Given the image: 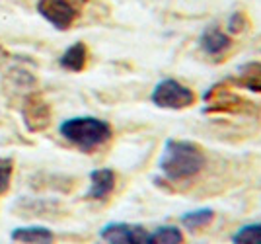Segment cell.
I'll return each instance as SVG.
<instances>
[{"instance_id": "1", "label": "cell", "mask_w": 261, "mask_h": 244, "mask_svg": "<svg viewBox=\"0 0 261 244\" xmlns=\"http://www.w3.org/2000/svg\"><path fill=\"white\" fill-rule=\"evenodd\" d=\"M205 153L201 147L184 139H168L158 160L160 174L170 182H187L205 168Z\"/></svg>"}, {"instance_id": "2", "label": "cell", "mask_w": 261, "mask_h": 244, "mask_svg": "<svg viewBox=\"0 0 261 244\" xmlns=\"http://www.w3.org/2000/svg\"><path fill=\"white\" fill-rule=\"evenodd\" d=\"M59 131L68 143L74 144L84 153H92L99 147H103L113 137V129L108 121L99 117H90V115L66 119L61 123Z\"/></svg>"}, {"instance_id": "3", "label": "cell", "mask_w": 261, "mask_h": 244, "mask_svg": "<svg viewBox=\"0 0 261 244\" xmlns=\"http://www.w3.org/2000/svg\"><path fill=\"white\" fill-rule=\"evenodd\" d=\"M205 113H234V115H255L257 106L248 98L236 94L228 82L215 84L205 92Z\"/></svg>"}, {"instance_id": "4", "label": "cell", "mask_w": 261, "mask_h": 244, "mask_svg": "<svg viewBox=\"0 0 261 244\" xmlns=\"http://www.w3.org/2000/svg\"><path fill=\"white\" fill-rule=\"evenodd\" d=\"M150 100L160 110L179 111L195 104V92L181 82H177L175 78H164L154 86Z\"/></svg>"}, {"instance_id": "5", "label": "cell", "mask_w": 261, "mask_h": 244, "mask_svg": "<svg viewBox=\"0 0 261 244\" xmlns=\"http://www.w3.org/2000/svg\"><path fill=\"white\" fill-rule=\"evenodd\" d=\"M86 0H39L37 12L59 32H66L80 18Z\"/></svg>"}, {"instance_id": "6", "label": "cell", "mask_w": 261, "mask_h": 244, "mask_svg": "<svg viewBox=\"0 0 261 244\" xmlns=\"http://www.w3.org/2000/svg\"><path fill=\"white\" fill-rule=\"evenodd\" d=\"M22 117L28 131L39 133L51 123V106L39 94H30L22 104Z\"/></svg>"}, {"instance_id": "7", "label": "cell", "mask_w": 261, "mask_h": 244, "mask_svg": "<svg viewBox=\"0 0 261 244\" xmlns=\"http://www.w3.org/2000/svg\"><path fill=\"white\" fill-rule=\"evenodd\" d=\"M148 231L142 225L133 223H108L101 231L99 238L106 244H144Z\"/></svg>"}, {"instance_id": "8", "label": "cell", "mask_w": 261, "mask_h": 244, "mask_svg": "<svg viewBox=\"0 0 261 244\" xmlns=\"http://www.w3.org/2000/svg\"><path fill=\"white\" fill-rule=\"evenodd\" d=\"M199 47L203 49L205 55L213 57V59H220L232 49V39L218 26H211L199 37Z\"/></svg>"}, {"instance_id": "9", "label": "cell", "mask_w": 261, "mask_h": 244, "mask_svg": "<svg viewBox=\"0 0 261 244\" xmlns=\"http://www.w3.org/2000/svg\"><path fill=\"white\" fill-rule=\"evenodd\" d=\"M115 172L111 168H98L90 172V189L86 198L96 201H106L115 189Z\"/></svg>"}, {"instance_id": "10", "label": "cell", "mask_w": 261, "mask_h": 244, "mask_svg": "<svg viewBox=\"0 0 261 244\" xmlns=\"http://www.w3.org/2000/svg\"><path fill=\"white\" fill-rule=\"evenodd\" d=\"M228 84H236L240 88L250 90L253 94H261V63L259 61L244 63L236 70V75L230 77Z\"/></svg>"}, {"instance_id": "11", "label": "cell", "mask_w": 261, "mask_h": 244, "mask_svg": "<svg viewBox=\"0 0 261 244\" xmlns=\"http://www.w3.org/2000/svg\"><path fill=\"white\" fill-rule=\"evenodd\" d=\"M12 240L22 244H55V233L45 227H20L12 231Z\"/></svg>"}, {"instance_id": "12", "label": "cell", "mask_w": 261, "mask_h": 244, "mask_svg": "<svg viewBox=\"0 0 261 244\" xmlns=\"http://www.w3.org/2000/svg\"><path fill=\"white\" fill-rule=\"evenodd\" d=\"M215 219V209L211 207H201V209L187 211L179 217V225L184 227L187 233H201L205 231L208 225Z\"/></svg>"}, {"instance_id": "13", "label": "cell", "mask_w": 261, "mask_h": 244, "mask_svg": "<svg viewBox=\"0 0 261 244\" xmlns=\"http://www.w3.org/2000/svg\"><path fill=\"white\" fill-rule=\"evenodd\" d=\"M59 63H61V67L66 68V70H70V72H80V70H84L88 63L86 43H82V41L72 43L65 53H63Z\"/></svg>"}, {"instance_id": "14", "label": "cell", "mask_w": 261, "mask_h": 244, "mask_svg": "<svg viewBox=\"0 0 261 244\" xmlns=\"http://www.w3.org/2000/svg\"><path fill=\"white\" fill-rule=\"evenodd\" d=\"M185 236L179 227L175 225H164L154 229L152 233L146 234L144 244H184Z\"/></svg>"}, {"instance_id": "15", "label": "cell", "mask_w": 261, "mask_h": 244, "mask_svg": "<svg viewBox=\"0 0 261 244\" xmlns=\"http://www.w3.org/2000/svg\"><path fill=\"white\" fill-rule=\"evenodd\" d=\"M232 244H261V221L240 227L232 234Z\"/></svg>"}, {"instance_id": "16", "label": "cell", "mask_w": 261, "mask_h": 244, "mask_svg": "<svg viewBox=\"0 0 261 244\" xmlns=\"http://www.w3.org/2000/svg\"><path fill=\"white\" fill-rule=\"evenodd\" d=\"M12 174H14V160L0 156V196L6 193L12 184Z\"/></svg>"}, {"instance_id": "17", "label": "cell", "mask_w": 261, "mask_h": 244, "mask_svg": "<svg viewBox=\"0 0 261 244\" xmlns=\"http://www.w3.org/2000/svg\"><path fill=\"white\" fill-rule=\"evenodd\" d=\"M226 28H228L230 34H244V32L250 28V22H248V18H246L242 12H236V14L230 16Z\"/></svg>"}]
</instances>
